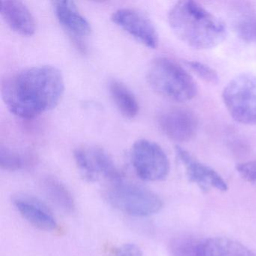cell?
I'll list each match as a JSON object with an SVG mask.
<instances>
[{"instance_id":"1","label":"cell","mask_w":256,"mask_h":256,"mask_svg":"<svg viewBox=\"0 0 256 256\" xmlns=\"http://www.w3.org/2000/svg\"><path fill=\"white\" fill-rule=\"evenodd\" d=\"M65 82L62 72L52 66L22 70L4 79L2 100L8 110L22 119H34L53 110L62 100Z\"/></svg>"},{"instance_id":"2","label":"cell","mask_w":256,"mask_h":256,"mask_svg":"<svg viewBox=\"0 0 256 256\" xmlns=\"http://www.w3.org/2000/svg\"><path fill=\"white\" fill-rule=\"evenodd\" d=\"M175 35L196 50H209L220 46L227 36L224 22L194 1H180L168 14Z\"/></svg>"},{"instance_id":"3","label":"cell","mask_w":256,"mask_h":256,"mask_svg":"<svg viewBox=\"0 0 256 256\" xmlns=\"http://www.w3.org/2000/svg\"><path fill=\"white\" fill-rule=\"evenodd\" d=\"M148 80L157 94L176 102L191 101L197 95V84L193 78L169 58H157L152 61Z\"/></svg>"},{"instance_id":"4","label":"cell","mask_w":256,"mask_h":256,"mask_svg":"<svg viewBox=\"0 0 256 256\" xmlns=\"http://www.w3.org/2000/svg\"><path fill=\"white\" fill-rule=\"evenodd\" d=\"M107 192L109 203L128 215L146 217L161 210L162 199L154 192L142 186L124 180L112 182Z\"/></svg>"},{"instance_id":"5","label":"cell","mask_w":256,"mask_h":256,"mask_svg":"<svg viewBox=\"0 0 256 256\" xmlns=\"http://www.w3.org/2000/svg\"><path fill=\"white\" fill-rule=\"evenodd\" d=\"M222 100L228 112L236 122L256 125V76L240 74L224 88Z\"/></svg>"},{"instance_id":"6","label":"cell","mask_w":256,"mask_h":256,"mask_svg":"<svg viewBox=\"0 0 256 256\" xmlns=\"http://www.w3.org/2000/svg\"><path fill=\"white\" fill-rule=\"evenodd\" d=\"M132 162L138 176L145 181L163 180L170 172V162L162 148L145 139L138 140L133 145Z\"/></svg>"},{"instance_id":"7","label":"cell","mask_w":256,"mask_h":256,"mask_svg":"<svg viewBox=\"0 0 256 256\" xmlns=\"http://www.w3.org/2000/svg\"><path fill=\"white\" fill-rule=\"evenodd\" d=\"M74 156L80 173L90 182L98 180L101 176L112 182L122 179L113 158L102 148H78L74 151Z\"/></svg>"},{"instance_id":"8","label":"cell","mask_w":256,"mask_h":256,"mask_svg":"<svg viewBox=\"0 0 256 256\" xmlns=\"http://www.w3.org/2000/svg\"><path fill=\"white\" fill-rule=\"evenodd\" d=\"M112 20L148 48L158 47L160 40L156 29L143 13L132 8H121L114 13Z\"/></svg>"},{"instance_id":"9","label":"cell","mask_w":256,"mask_h":256,"mask_svg":"<svg viewBox=\"0 0 256 256\" xmlns=\"http://www.w3.org/2000/svg\"><path fill=\"white\" fill-rule=\"evenodd\" d=\"M158 124L168 138L180 143L192 140L198 128V122L194 114L182 108L166 110L160 116Z\"/></svg>"},{"instance_id":"10","label":"cell","mask_w":256,"mask_h":256,"mask_svg":"<svg viewBox=\"0 0 256 256\" xmlns=\"http://www.w3.org/2000/svg\"><path fill=\"white\" fill-rule=\"evenodd\" d=\"M55 14L67 34L82 49H85L84 42L92 32L90 24L80 12L72 1L58 0L53 2Z\"/></svg>"},{"instance_id":"11","label":"cell","mask_w":256,"mask_h":256,"mask_svg":"<svg viewBox=\"0 0 256 256\" xmlns=\"http://www.w3.org/2000/svg\"><path fill=\"white\" fill-rule=\"evenodd\" d=\"M176 152L191 182L197 184L203 190L214 188L218 191H227L228 188L227 184L215 170L198 161L190 152L180 146H176Z\"/></svg>"},{"instance_id":"12","label":"cell","mask_w":256,"mask_h":256,"mask_svg":"<svg viewBox=\"0 0 256 256\" xmlns=\"http://www.w3.org/2000/svg\"><path fill=\"white\" fill-rule=\"evenodd\" d=\"M13 203L22 216L40 230L52 232L58 228V222L50 210L42 202L29 194H18Z\"/></svg>"},{"instance_id":"13","label":"cell","mask_w":256,"mask_h":256,"mask_svg":"<svg viewBox=\"0 0 256 256\" xmlns=\"http://www.w3.org/2000/svg\"><path fill=\"white\" fill-rule=\"evenodd\" d=\"M0 13L12 30L23 36H31L36 32V22L24 4L16 0L1 2Z\"/></svg>"},{"instance_id":"14","label":"cell","mask_w":256,"mask_h":256,"mask_svg":"<svg viewBox=\"0 0 256 256\" xmlns=\"http://www.w3.org/2000/svg\"><path fill=\"white\" fill-rule=\"evenodd\" d=\"M198 256H256L248 248L233 240L214 238L200 241Z\"/></svg>"},{"instance_id":"15","label":"cell","mask_w":256,"mask_h":256,"mask_svg":"<svg viewBox=\"0 0 256 256\" xmlns=\"http://www.w3.org/2000/svg\"><path fill=\"white\" fill-rule=\"evenodd\" d=\"M42 187L49 200L59 209L67 214L76 210V203L72 194L59 180L47 176L42 181Z\"/></svg>"},{"instance_id":"16","label":"cell","mask_w":256,"mask_h":256,"mask_svg":"<svg viewBox=\"0 0 256 256\" xmlns=\"http://www.w3.org/2000/svg\"><path fill=\"white\" fill-rule=\"evenodd\" d=\"M109 91L118 108L125 118L133 119L139 113V104L136 96L122 82L113 80Z\"/></svg>"},{"instance_id":"17","label":"cell","mask_w":256,"mask_h":256,"mask_svg":"<svg viewBox=\"0 0 256 256\" xmlns=\"http://www.w3.org/2000/svg\"><path fill=\"white\" fill-rule=\"evenodd\" d=\"M35 164V158L29 152H22L7 146L0 148V166L4 170L18 172L30 168Z\"/></svg>"},{"instance_id":"18","label":"cell","mask_w":256,"mask_h":256,"mask_svg":"<svg viewBox=\"0 0 256 256\" xmlns=\"http://www.w3.org/2000/svg\"><path fill=\"white\" fill-rule=\"evenodd\" d=\"M200 241L193 238H179L174 240L170 244V251L173 256H198Z\"/></svg>"},{"instance_id":"19","label":"cell","mask_w":256,"mask_h":256,"mask_svg":"<svg viewBox=\"0 0 256 256\" xmlns=\"http://www.w3.org/2000/svg\"><path fill=\"white\" fill-rule=\"evenodd\" d=\"M236 31L240 38L246 42H256V16L246 14L238 19Z\"/></svg>"},{"instance_id":"20","label":"cell","mask_w":256,"mask_h":256,"mask_svg":"<svg viewBox=\"0 0 256 256\" xmlns=\"http://www.w3.org/2000/svg\"><path fill=\"white\" fill-rule=\"evenodd\" d=\"M186 65L192 71L194 72L204 82L212 84H216L220 82V77H218V74L211 67L202 64V62H197V61H188L186 62Z\"/></svg>"},{"instance_id":"21","label":"cell","mask_w":256,"mask_h":256,"mask_svg":"<svg viewBox=\"0 0 256 256\" xmlns=\"http://www.w3.org/2000/svg\"><path fill=\"white\" fill-rule=\"evenodd\" d=\"M236 169L242 179L250 184H256V161L238 164Z\"/></svg>"},{"instance_id":"22","label":"cell","mask_w":256,"mask_h":256,"mask_svg":"<svg viewBox=\"0 0 256 256\" xmlns=\"http://www.w3.org/2000/svg\"><path fill=\"white\" fill-rule=\"evenodd\" d=\"M114 256H144L142 250L134 244H125L120 247Z\"/></svg>"}]
</instances>
